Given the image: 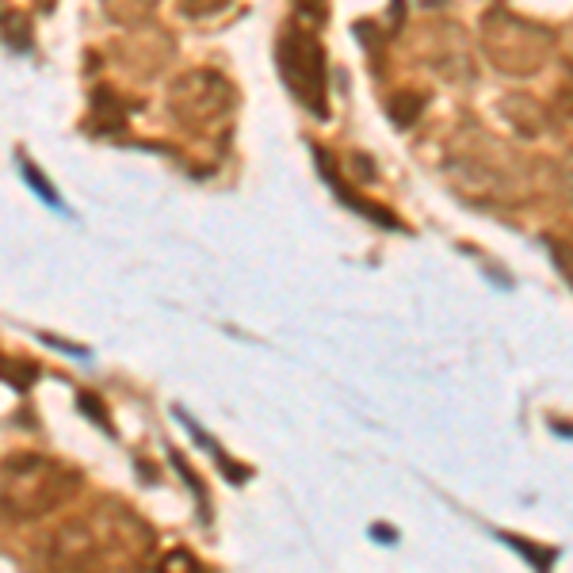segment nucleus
<instances>
[{
    "label": "nucleus",
    "instance_id": "nucleus-1",
    "mask_svg": "<svg viewBox=\"0 0 573 573\" xmlns=\"http://www.w3.org/2000/svg\"><path fill=\"white\" fill-rule=\"evenodd\" d=\"M85 486V474L62 459L20 451L0 463V512L12 520H39L69 505Z\"/></svg>",
    "mask_w": 573,
    "mask_h": 573
},
{
    "label": "nucleus",
    "instance_id": "nucleus-2",
    "mask_svg": "<svg viewBox=\"0 0 573 573\" xmlns=\"http://www.w3.org/2000/svg\"><path fill=\"white\" fill-rule=\"evenodd\" d=\"M20 172H23V180H27V184H31V188H35V191H39V195H43V199H46V207H54V211H65L62 195H58V191H54V188H50V184H46L43 172L35 169V165H31V161H27L23 153H20Z\"/></svg>",
    "mask_w": 573,
    "mask_h": 573
},
{
    "label": "nucleus",
    "instance_id": "nucleus-3",
    "mask_svg": "<svg viewBox=\"0 0 573 573\" xmlns=\"http://www.w3.org/2000/svg\"><path fill=\"white\" fill-rule=\"evenodd\" d=\"M77 405H81V413H88V421H92V425H100L104 432H115V428L107 425V409L100 405L96 394H77Z\"/></svg>",
    "mask_w": 573,
    "mask_h": 573
}]
</instances>
